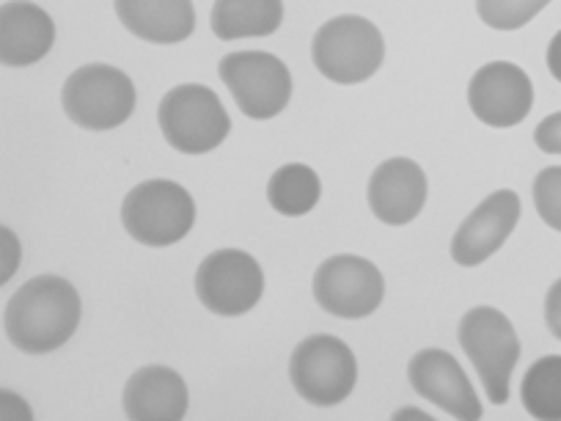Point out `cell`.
Instances as JSON below:
<instances>
[{"label": "cell", "instance_id": "7c38bea8", "mask_svg": "<svg viewBox=\"0 0 561 421\" xmlns=\"http://www.w3.org/2000/svg\"><path fill=\"white\" fill-rule=\"evenodd\" d=\"M408 380L419 397L433 402L444 413L462 421L482 419V402H479L471 377L466 375L460 361L446 350H419L408 364Z\"/></svg>", "mask_w": 561, "mask_h": 421}, {"label": "cell", "instance_id": "7a4b0ae2", "mask_svg": "<svg viewBox=\"0 0 561 421\" xmlns=\"http://www.w3.org/2000/svg\"><path fill=\"white\" fill-rule=\"evenodd\" d=\"M457 337H460L462 353L477 369L490 402H510V383L523 353L510 317L493 306H477L460 320Z\"/></svg>", "mask_w": 561, "mask_h": 421}, {"label": "cell", "instance_id": "83f0119b", "mask_svg": "<svg viewBox=\"0 0 561 421\" xmlns=\"http://www.w3.org/2000/svg\"><path fill=\"white\" fill-rule=\"evenodd\" d=\"M391 419H393V421H408V419H413V421H427V419H433V416L424 413V410H419V408H410V405H408V408H399L397 413L391 416Z\"/></svg>", "mask_w": 561, "mask_h": 421}, {"label": "cell", "instance_id": "3957f363", "mask_svg": "<svg viewBox=\"0 0 561 421\" xmlns=\"http://www.w3.org/2000/svg\"><path fill=\"white\" fill-rule=\"evenodd\" d=\"M311 56L322 78L339 86H358L382 67L386 42L371 20L358 14H339L322 23L314 34Z\"/></svg>", "mask_w": 561, "mask_h": 421}, {"label": "cell", "instance_id": "d6986e66", "mask_svg": "<svg viewBox=\"0 0 561 421\" xmlns=\"http://www.w3.org/2000/svg\"><path fill=\"white\" fill-rule=\"evenodd\" d=\"M322 182L317 171L306 163L280 166L267 182V202L284 218L309 215L320 204Z\"/></svg>", "mask_w": 561, "mask_h": 421}, {"label": "cell", "instance_id": "6da1fadb", "mask_svg": "<svg viewBox=\"0 0 561 421\" xmlns=\"http://www.w3.org/2000/svg\"><path fill=\"white\" fill-rule=\"evenodd\" d=\"M83 317L78 289L61 275H36L9 298L7 337L20 353L47 355L75 337Z\"/></svg>", "mask_w": 561, "mask_h": 421}, {"label": "cell", "instance_id": "d4e9b609", "mask_svg": "<svg viewBox=\"0 0 561 421\" xmlns=\"http://www.w3.org/2000/svg\"><path fill=\"white\" fill-rule=\"evenodd\" d=\"M545 322H548V331L561 342V278L548 289V298H545Z\"/></svg>", "mask_w": 561, "mask_h": 421}, {"label": "cell", "instance_id": "ac0fdd59", "mask_svg": "<svg viewBox=\"0 0 561 421\" xmlns=\"http://www.w3.org/2000/svg\"><path fill=\"white\" fill-rule=\"evenodd\" d=\"M284 20V0H215L209 29L220 42L273 36Z\"/></svg>", "mask_w": 561, "mask_h": 421}, {"label": "cell", "instance_id": "44dd1931", "mask_svg": "<svg viewBox=\"0 0 561 421\" xmlns=\"http://www.w3.org/2000/svg\"><path fill=\"white\" fill-rule=\"evenodd\" d=\"M550 0H477V14L488 29L517 31L531 23Z\"/></svg>", "mask_w": 561, "mask_h": 421}, {"label": "cell", "instance_id": "4fadbf2b", "mask_svg": "<svg viewBox=\"0 0 561 421\" xmlns=\"http://www.w3.org/2000/svg\"><path fill=\"white\" fill-rule=\"evenodd\" d=\"M520 196L510 187L495 191L468 215L460 229L451 237V259L460 268H477L484 264L515 231L520 220Z\"/></svg>", "mask_w": 561, "mask_h": 421}, {"label": "cell", "instance_id": "484cf974", "mask_svg": "<svg viewBox=\"0 0 561 421\" xmlns=\"http://www.w3.org/2000/svg\"><path fill=\"white\" fill-rule=\"evenodd\" d=\"M0 419H31V408L20 399V394L0 391Z\"/></svg>", "mask_w": 561, "mask_h": 421}, {"label": "cell", "instance_id": "e0dca14e", "mask_svg": "<svg viewBox=\"0 0 561 421\" xmlns=\"http://www.w3.org/2000/svg\"><path fill=\"white\" fill-rule=\"evenodd\" d=\"M124 29L149 45H180L196 29L193 0H113Z\"/></svg>", "mask_w": 561, "mask_h": 421}, {"label": "cell", "instance_id": "5bb4252c", "mask_svg": "<svg viewBox=\"0 0 561 421\" xmlns=\"http://www.w3.org/2000/svg\"><path fill=\"white\" fill-rule=\"evenodd\" d=\"M369 207L386 226H408L427 204V174L415 160L391 158L369 180Z\"/></svg>", "mask_w": 561, "mask_h": 421}, {"label": "cell", "instance_id": "603a6c76", "mask_svg": "<svg viewBox=\"0 0 561 421\" xmlns=\"http://www.w3.org/2000/svg\"><path fill=\"white\" fill-rule=\"evenodd\" d=\"M534 144L542 149L545 155H561V111L550 113L534 129Z\"/></svg>", "mask_w": 561, "mask_h": 421}, {"label": "cell", "instance_id": "8fae6325", "mask_svg": "<svg viewBox=\"0 0 561 421\" xmlns=\"http://www.w3.org/2000/svg\"><path fill=\"white\" fill-rule=\"evenodd\" d=\"M468 105L488 127H515L531 113V78L512 61H490L468 83Z\"/></svg>", "mask_w": 561, "mask_h": 421}, {"label": "cell", "instance_id": "9a60e30c", "mask_svg": "<svg viewBox=\"0 0 561 421\" xmlns=\"http://www.w3.org/2000/svg\"><path fill=\"white\" fill-rule=\"evenodd\" d=\"M191 394L182 375L171 366H140L124 383L122 408L135 421H180L185 419Z\"/></svg>", "mask_w": 561, "mask_h": 421}, {"label": "cell", "instance_id": "8992f818", "mask_svg": "<svg viewBox=\"0 0 561 421\" xmlns=\"http://www.w3.org/2000/svg\"><path fill=\"white\" fill-rule=\"evenodd\" d=\"M61 105L78 127L91 133L116 129L133 116L135 86L111 64H85L75 69L61 91Z\"/></svg>", "mask_w": 561, "mask_h": 421}, {"label": "cell", "instance_id": "30bf717a", "mask_svg": "<svg viewBox=\"0 0 561 421\" xmlns=\"http://www.w3.org/2000/svg\"><path fill=\"white\" fill-rule=\"evenodd\" d=\"M196 295L213 315H248L264 295L262 264L240 248L213 251L196 270Z\"/></svg>", "mask_w": 561, "mask_h": 421}, {"label": "cell", "instance_id": "7402d4cb", "mask_svg": "<svg viewBox=\"0 0 561 421\" xmlns=\"http://www.w3.org/2000/svg\"><path fill=\"white\" fill-rule=\"evenodd\" d=\"M534 207L537 215L550 226L561 231V166H548L534 180Z\"/></svg>", "mask_w": 561, "mask_h": 421}, {"label": "cell", "instance_id": "cb8c5ba5", "mask_svg": "<svg viewBox=\"0 0 561 421\" xmlns=\"http://www.w3.org/2000/svg\"><path fill=\"white\" fill-rule=\"evenodd\" d=\"M0 237H3V242H0V248H3V259H0V264H3L0 284H9L20 268V240L12 229H7V226L0 229Z\"/></svg>", "mask_w": 561, "mask_h": 421}, {"label": "cell", "instance_id": "2e32d148", "mask_svg": "<svg viewBox=\"0 0 561 421\" xmlns=\"http://www.w3.org/2000/svg\"><path fill=\"white\" fill-rule=\"evenodd\" d=\"M56 23L31 0H12L0 9V61L7 67H31L53 50Z\"/></svg>", "mask_w": 561, "mask_h": 421}, {"label": "cell", "instance_id": "5b68a950", "mask_svg": "<svg viewBox=\"0 0 561 421\" xmlns=\"http://www.w3.org/2000/svg\"><path fill=\"white\" fill-rule=\"evenodd\" d=\"M160 129L169 147L182 155H207L218 149L231 129V118L213 89L182 83L160 100Z\"/></svg>", "mask_w": 561, "mask_h": 421}, {"label": "cell", "instance_id": "52a82bcc", "mask_svg": "<svg viewBox=\"0 0 561 421\" xmlns=\"http://www.w3.org/2000/svg\"><path fill=\"white\" fill-rule=\"evenodd\" d=\"M289 377L300 397L317 408L342 405L358 383L355 353L331 333L304 339L289 359Z\"/></svg>", "mask_w": 561, "mask_h": 421}, {"label": "cell", "instance_id": "ba28073f", "mask_svg": "<svg viewBox=\"0 0 561 421\" xmlns=\"http://www.w3.org/2000/svg\"><path fill=\"white\" fill-rule=\"evenodd\" d=\"M220 80L248 118L267 122L293 100V75L278 56L264 50H240L220 58Z\"/></svg>", "mask_w": 561, "mask_h": 421}, {"label": "cell", "instance_id": "9c48e42d", "mask_svg": "<svg viewBox=\"0 0 561 421\" xmlns=\"http://www.w3.org/2000/svg\"><path fill=\"white\" fill-rule=\"evenodd\" d=\"M386 298V278L375 262L355 253H336L314 273V300L328 315L342 320H364L375 315Z\"/></svg>", "mask_w": 561, "mask_h": 421}, {"label": "cell", "instance_id": "ffe728a7", "mask_svg": "<svg viewBox=\"0 0 561 421\" xmlns=\"http://www.w3.org/2000/svg\"><path fill=\"white\" fill-rule=\"evenodd\" d=\"M520 399L528 416L561 421V355L534 361L520 383Z\"/></svg>", "mask_w": 561, "mask_h": 421}, {"label": "cell", "instance_id": "4316f807", "mask_svg": "<svg viewBox=\"0 0 561 421\" xmlns=\"http://www.w3.org/2000/svg\"><path fill=\"white\" fill-rule=\"evenodd\" d=\"M548 69L556 80L561 83V31L550 39L548 45Z\"/></svg>", "mask_w": 561, "mask_h": 421}, {"label": "cell", "instance_id": "277c9868", "mask_svg": "<svg viewBox=\"0 0 561 421\" xmlns=\"http://www.w3.org/2000/svg\"><path fill=\"white\" fill-rule=\"evenodd\" d=\"M122 224L140 246H174L191 235L196 224V202L180 182L147 180L124 196Z\"/></svg>", "mask_w": 561, "mask_h": 421}]
</instances>
